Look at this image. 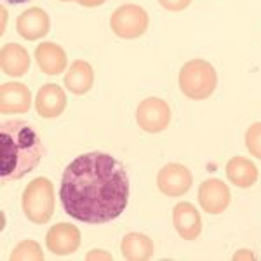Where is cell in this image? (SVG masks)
Instances as JSON below:
<instances>
[{
  "label": "cell",
  "mask_w": 261,
  "mask_h": 261,
  "mask_svg": "<svg viewBox=\"0 0 261 261\" xmlns=\"http://www.w3.org/2000/svg\"><path fill=\"white\" fill-rule=\"evenodd\" d=\"M44 153L40 136L30 124L18 119L0 124V178L4 183L32 172L44 159Z\"/></svg>",
  "instance_id": "7a4b0ae2"
},
{
  "label": "cell",
  "mask_w": 261,
  "mask_h": 261,
  "mask_svg": "<svg viewBox=\"0 0 261 261\" xmlns=\"http://www.w3.org/2000/svg\"><path fill=\"white\" fill-rule=\"evenodd\" d=\"M66 94L58 84H44L37 92L35 110L42 119H56L66 110Z\"/></svg>",
  "instance_id": "7c38bea8"
},
{
  "label": "cell",
  "mask_w": 261,
  "mask_h": 261,
  "mask_svg": "<svg viewBox=\"0 0 261 261\" xmlns=\"http://www.w3.org/2000/svg\"><path fill=\"white\" fill-rule=\"evenodd\" d=\"M150 27V16L138 4H124L113 11L110 28L119 39L134 40L145 35Z\"/></svg>",
  "instance_id": "5b68a950"
},
{
  "label": "cell",
  "mask_w": 261,
  "mask_h": 261,
  "mask_svg": "<svg viewBox=\"0 0 261 261\" xmlns=\"http://www.w3.org/2000/svg\"><path fill=\"white\" fill-rule=\"evenodd\" d=\"M32 108V91L21 82H6L0 87V112L4 115L9 113H27Z\"/></svg>",
  "instance_id": "8fae6325"
},
{
  "label": "cell",
  "mask_w": 261,
  "mask_h": 261,
  "mask_svg": "<svg viewBox=\"0 0 261 261\" xmlns=\"http://www.w3.org/2000/svg\"><path fill=\"white\" fill-rule=\"evenodd\" d=\"M157 2L162 9L169 12H181L187 9V7H190L192 0H157Z\"/></svg>",
  "instance_id": "44dd1931"
},
{
  "label": "cell",
  "mask_w": 261,
  "mask_h": 261,
  "mask_svg": "<svg viewBox=\"0 0 261 261\" xmlns=\"http://www.w3.org/2000/svg\"><path fill=\"white\" fill-rule=\"evenodd\" d=\"M254 259V254L249 251H246V249H241L237 252V254H233V259Z\"/></svg>",
  "instance_id": "cb8c5ba5"
},
{
  "label": "cell",
  "mask_w": 261,
  "mask_h": 261,
  "mask_svg": "<svg viewBox=\"0 0 261 261\" xmlns=\"http://www.w3.org/2000/svg\"><path fill=\"white\" fill-rule=\"evenodd\" d=\"M226 178L239 188H249L258 181V167L246 157H233L226 162Z\"/></svg>",
  "instance_id": "e0dca14e"
},
{
  "label": "cell",
  "mask_w": 261,
  "mask_h": 261,
  "mask_svg": "<svg viewBox=\"0 0 261 261\" xmlns=\"http://www.w3.org/2000/svg\"><path fill=\"white\" fill-rule=\"evenodd\" d=\"M18 33L24 40L33 42L44 39L50 30V18L42 7H30L24 12H21L16 19Z\"/></svg>",
  "instance_id": "30bf717a"
},
{
  "label": "cell",
  "mask_w": 261,
  "mask_h": 261,
  "mask_svg": "<svg viewBox=\"0 0 261 261\" xmlns=\"http://www.w3.org/2000/svg\"><path fill=\"white\" fill-rule=\"evenodd\" d=\"M35 61L45 75H61L68 65V56L61 45L54 42H40L35 49Z\"/></svg>",
  "instance_id": "5bb4252c"
},
{
  "label": "cell",
  "mask_w": 261,
  "mask_h": 261,
  "mask_svg": "<svg viewBox=\"0 0 261 261\" xmlns=\"http://www.w3.org/2000/svg\"><path fill=\"white\" fill-rule=\"evenodd\" d=\"M246 148L252 157L261 161V122H254L246 130Z\"/></svg>",
  "instance_id": "ffe728a7"
},
{
  "label": "cell",
  "mask_w": 261,
  "mask_h": 261,
  "mask_svg": "<svg viewBox=\"0 0 261 261\" xmlns=\"http://www.w3.org/2000/svg\"><path fill=\"white\" fill-rule=\"evenodd\" d=\"M65 87L71 94L75 96H84L87 94L92 86H94V70L87 61L77 60L70 65V68L66 70L65 75Z\"/></svg>",
  "instance_id": "2e32d148"
},
{
  "label": "cell",
  "mask_w": 261,
  "mask_h": 261,
  "mask_svg": "<svg viewBox=\"0 0 261 261\" xmlns=\"http://www.w3.org/2000/svg\"><path fill=\"white\" fill-rule=\"evenodd\" d=\"M105 2H107V0H79V4L84 7H99V6H103Z\"/></svg>",
  "instance_id": "603a6c76"
},
{
  "label": "cell",
  "mask_w": 261,
  "mask_h": 261,
  "mask_svg": "<svg viewBox=\"0 0 261 261\" xmlns=\"http://www.w3.org/2000/svg\"><path fill=\"white\" fill-rule=\"evenodd\" d=\"M172 223L178 235L185 241H195L202 233V218L190 202H179L172 209Z\"/></svg>",
  "instance_id": "4fadbf2b"
},
{
  "label": "cell",
  "mask_w": 261,
  "mask_h": 261,
  "mask_svg": "<svg viewBox=\"0 0 261 261\" xmlns=\"http://www.w3.org/2000/svg\"><path fill=\"white\" fill-rule=\"evenodd\" d=\"M60 199L65 213L73 220L89 225L108 223L127 207V171L103 151L84 153L63 172Z\"/></svg>",
  "instance_id": "6da1fadb"
},
{
  "label": "cell",
  "mask_w": 261,
  "mask_h": 261,
  "mask_svg": "<svg viewBox=\"0 0 261 261\" xmlns=\"http://www.w3.org/2000/svg\"><path fill=\"white\" fill-rule=\"evenodd\" d=\"M193 185V176L183 164H167L157 174V187L167 197L185 195Z\"/></svg>",
  "instance_id": "52a82bcc"
},
{
  "label": "cell",
  "mask_w": 261,
  "mask_h": 261,
  "mask_svg": "<svg viewBox=\"0 0 261 261\" xmlns=\"http://www.w3.org/2000/svg\"><path fill=\"white\" fill-rule=\"evenodd\" d=\"M86 259H112V254L107 251H101V249H94L91 251L89 254L86 256Z\"/></svg>",
  "instance_id": "7402d4cb"
},
{
  "label": "cell",
  "mask_w": 261,
  "mask_h": 261,
  "mask_svg": "<svg viewBox=\"0 0 261 261\" xmlns=\"http://www.w3.org/2000/svg\"><path fill=\"white\" fill-rule=\"evenodd\" d=\"M179 89L187 98L204 101L211 98L218 87V73L214 66L205 60L187 61L179 70Z\"/></svg>",
  "instance_id": "3957f363"
},
{
  "label": "cell",
  "mask_w": 261,
  "mask_h": 261,
  "mask_svg": "<svg viewBox=\"0 0 261 261\" xmlns=\"http://www.w3.org/2000/svg\"><path fill=\"white\" fill-rule=\"evenodd\" d=\"M138 125L150 134H159L171 124V108L162 98H145L136 108Z\"/></svg>",
  "instance_id": "8992f818"
},
{
  "label": "cell",
  "mask_w": 261,
  "mask_h": 261,
  "mask_svg": "<svg viewBox=\"0 0 261 261\" xmlns=\"http://www.w3.org/2000/svg\"><path fill=\"white\" fill-rule=\"evenodd\" d=\"M122 256L129 261H146L153 256V242L145 233L130 231L120 242Z\"/></svg>",
  "instance_id": "ac0fdd59"
},
{
  "label": "cell",
  "mask_w": 261,
  "mask_h": 261,
  "mask_svg": "<svg viewBox=\"0 0 261 261\" xmlns=\"http://www.w3.org/2000/svg\"><path fill=\"white\" fill-rule=\"evenodd\" d=\"M61 2H79V0H61Z\"/></svg>",
  "instance_id": "484cf974"
},
{
  "label": "cell",
  "mask_w": 261,
  "mask_h": 261,
  "mask_svg": "<svg viewBox=\"0 0 261 261\" xmlns=\"http://www.w3.org/2000/svg\"><path fill=\"white\" fill-rule=\"evenodd\" d=\"M82 233L71 223H56L53 228H49L45 235L47 249L56 256H68L73 254L81 247Z\"/></svg>",
  "instance_id": "ba28073f"
},
{
  "label": "cell",
  "mask_w": 261,
  "mask_h": 261,
  "mask_svg": "<svg viewBox=\"0 0 261 261\" xmlns=\"http://www.w3.org/2000/svg\"><path fill=\"white\" fill-rule=\"evenodd\" d=\"M6 2H9L11 6H18V4H23V2H27V0H6Z\"/></svg>",
  "instance_id": "d4e9b609"
},
{
  "label": "cell",
  "mask_w": 261,
  "mask_h": 261,
  "mask_svg": "<svg viewBox=\"0 0 261 261\" xmlns=\"http://www.w3.org/2000/svg\"><path fill=\"white\" fill-rule=\"evenodd\" d=\"M54 187L53 181H49L45 176H39L28 183V187L23 192V213L32 223L44 225L54 214Z\"/></svg>",
  "instance_id": "277c9868"
},
{
  "label": "cell",
  "mask_w": 261,
  "mask_h": 261,
  "mask_svg": "<svg viewBox=\"0 0 261 261\" xmlns=\"http://www.w3.org/2000/svg\"><path fill=\"white\" fill-rule=\"evenodd\" d=\"M30 54L19 44H6L0 50V68L11 77H23L30 70Z\"/></svg>",
  "instance_id": "9a60e30c"
},
{
  "label": "cell",
  "mask_w": 261,
  "mask_h": 261,
  "mask_svg": "<svg viewBox=\"0 0 261 261\" xmlns=\"http://www.w3.org/2000/svg\"><path fill=\"white\" fill-rule=\"evenodd\" d=\"M231 202V192L225 181L211 178L199 187V204L205 213L221 214L228 209Z\"/></svg>",
  "instance_id": "9c48e42d"
},
{
  "label": "cell",
  "mask_w": 261,
  "mask_h": 261,
  "mask_svg": "<svg viewBox=\"0 0 261 261\" xmlns=\"http://www.w3.org/2000/svg\"><path fill=\"white\" fill-rule=\"evenodd\" d=\"M12 261H24V259H33V261H42L44 259V251L39 246V242L35 241H21L18 246L14 247V251L11 252Z\"/></svg>",
  "instance_id": "d6986e66"
}]
</instances>
